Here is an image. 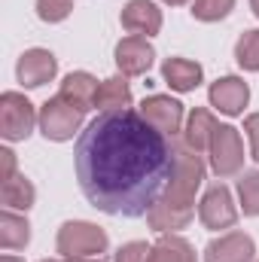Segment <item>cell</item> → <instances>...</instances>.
<instances>
[{"mask_svg": "<svg viewBox=\"0 0 259 262\" xmlns=\"http://www.w3.org/2000/svg\"><path fill=\"white\" fill-rule=\"evenodd\" d=\"M76 180L85 201L110 216L137 220L165 195L174 174V137L140 110L98 113L76 137Z\"/></svg>", "mask_w": 259, "mask_h": 262, "instance_id": "1", "label": "cell"}, {"mask_svg": "<svg viewBox=\"0 0 259 262\" xmlns=\"http://www.w3.org/2000/svg\"><path fill=\"white\" fill-rule=\"evenodd\" d=\"M204 183V159L192 146L183 143V137H174V174L159 201H168L174 207H195V192Z\"/></svg>", "mask_w": 259, "mask_h": 262, "instance_id": "2", "label": "cell"}, {"mask_svg": "<svg viewBox=\"0 0 259 262\" xmlns=\"http://www.w3.org/2000/svg\"><path fill=\"white\" fill-rule=\"evenodd\" d=\"M58 253L70 259V256H101L110 247V238L101 226L85 223V220H70L58 229V241H55Z\"/></svg>", "mask_w": 259, "mask_h": 262, "instance_id": "3", "label": "cell"}, {"mask_svg": "<svg viewBox=\"0 0 259 262\" xmlns=\"http://www.w3.org/2000/svg\"><path fill=\"white\" fill-rule=\"evenodd\" d=\"M34 125H40V113L21 92H3L0 95V134L3 140H28Z\"/></svg>", "mask_w": 259, "mask_h": 262, "instance_id": "4", "label": "cell"}, {"mask_svg": "<svg viewBox=\"0 0 259 262\" xmlns=\"http://www.w3.org/2000/svg\"><path fill=\"white\" fill-rule=\"evenodd\" d=\"M207 159H210V171L226 180V177H235L241 168H244V143H241V134L235 125H220L213 140H210V149H207Z\"/></svg>", "mask_w": 259, "mask_h": 262, "instance_id": "5", "label": "cell"}, {"mask_svg": "<svg viewBox=\"0 0 259 262\" xmlns=\"http://www.w3.org/2000/svg\"><path fill=\"white\" fill-rule=\"evenodd\" d=\"M82 116L76 107H70L67 101H61L58 95L49 98L43 107H40V134L46 140H55V143H64L73 134H79L82 128Z\"/></svg>", "mask_w": 259, "mask_h": 262, "instance_id": "6", "label": "cell"}, {"mask_svg": "<svg viewBox=\"0 0 259 262\" xmlns=\"http://www.w3.org/2000/svg\"><path fill=\"white\" fill-rule=\"evenodd\" d=\"M198 220H201V226L210 229V232L232 229V226L238 223V204H235V198L229 192V186L217 183V186H210V189L201 195V201H198Z\"/></svg>", "mask_w": 259, "mask_h": 262, "instance_id": "7", "label": "cell"}, {"mask_svg": "<svg viewBox=\"0 0 259 262\" xmlns=\"http://www.w3.org/2000/svg\"><path fill=\"white\" fill-rule=\"evenodd\" d=\"M140 116L156 131H162L168 137H177L180 125H183V104L171 95H149L140 104Z\"/></svg>", "mask_w": 259, "mask_h": 262, "instance_id": "8", "label": "cell"}, {"mask_svg": "<svg viewBox=\"0 0 259 262\" xmlns=\"http://www.w3.org/2000/svg\"><path fill=\"white\" fill-rule=\"evenodd\" d=\"M58 73V58L49 49H28L21 52L18 64H15V76L25 89H40L46 82H52Z\"/></svg>", "mask_w": 259, "mask_h": 262, "instance_id": "9", "label": "cell"}, {"mask_svg": "<svg viewBox=\"0 0 259 262\" xmlns=\"http://www.w3.org/2000/svg\"><path fill=\"white\" fill-rule=\"evenodd\" d=\"M207 101L213 110L226 113V116H241L247 101H250V85L241 79V76H220L210 92H207Z\"/></svg>", "mask_w": 259, "mask_h": 262, "instance_id": "10", "label": "cell"}, {"mask_svg": "<svg viewBox=\"0 0 259 262\" xmlns=\"http://www.w3.org/2000/svg\"><path fill=\"white\" fill-rule=\"evenodd\" d=\"M256 244L247 232H226L204 247V262H253Z\"/></svg>", "mask_w": 259, "mask_h": 262, "instance_id": "11", "label": "cell"}, {"mask_svg": "<svg viewBox=\"0 0 259 262\" xmlns=\"http://www.w3.org/2000/svg\"><path fill=\"white\" fill-rule=\"evenodd\" d=\"M113 58H116L119 73H125V76H143V73L153 67L156 49L149 46L146 37H134V34H131V37H125V40L116 43Z\"/></svg>", "mask_w": 259, "mask_h": 262, "instance_id": "12", "label": "cell"}, {"mask_svg": "<svg viewBox=\"0 0 259 262\" xmlns=\"http://www.w3.org/2000/svg\"><path fill=\"white\" fill-rule=\"evenodd\" d=\"M119 18L122 28L134 37H156L162 31V9L153 0H128Z\"/></svg>", "mask_w": 259, "mask_h": 262, "instance_id": "13", "label": "cell"}, {"mask_svg": "<svg viewBox=\"0 0 259 262\" xmlns=\"http://www.w3.org/2000/svg\"><path fill=\"white\" fill-rule=\"evenodd\" d=\"M98 79L92 76V73H85V70H73V73H67L64 79H61V89H58V98L67 101L70 107H76L79 113H89L92 107H95V101H98Z\"/></svg>", "mask_w": 259, "mask_h": 262, "instance_id": "14", "label": "cell"}, {"mask_svg": "<svg viewBox=\"0 0 259 262\" xmlns=\"http://www.w3.org/2000/svg\"><path fill=\"white\" fill-rule=\"evenodd\" d=\"M217 128H220L217 116H213L210 110H204V107H195L192 113L186 116V125H183V131H180V137H183L186 146H192L195 152H207Z\"/></svg>", "mask_w": 259, "mask_h": 262, "instance_id": "15", "label": "cell"}, {"mask_svg": "<svg viewBox=\"0 0 259 262\" xmlns=\"http://www.w3.org/2000/svg\"><path fill=\"white\" fill-rule=\"evenodd\" d=\"M195 220V207H174L168 201H156L153 210L146 213V223L159 235H177Z\"/></svg>", "mask_w": 259, "mask_h": 262, "instance_id": "16", "label": "cell"}, {"mask_svg": "<svg viewBox=\"0 0 259 262\" xmlns=\"http://www.w3.org/2000/svg\"><path fill=\"white\" fill-rule=\"evenodd\" d=\"M162 79H165L174 92L186 95V92H195V89L201 85L204 70H201V64H195L189 58H168V61L162 64Z\"/></svg>", "mask_w": 259, "mask_h": 262, "instance_id": "17", "label": "cell"}, {"mask_svg": "<svg viewBox=\"0 0 259 262\" xmlns=\"http://www.w3.org/2000/svg\"><path fill=\"white\" fill-rule=\"evenodd\" d=\"M31 244V223L15 213V210H6L0 213V247L3 250H25Z\"/></svg>", "mask_w": 259, "mask_h": 262, "instance_id": "18", "label": "cell"}, {"mask_svg": "<svg viewBox=\"0 0 259 262\" xmlns=\"http://www.w3.org/2000/svg\"><path fill=\"white\" fill-rule=\"evenodd\" d=\"M146 262H198V256H195V247L186 238H180V235H162L149 247Z\"/></svg>", "mask_w": 259, "mask_h": 262, "instance_id": "19", "label": "cell"}, {"mask_svg": "<svg viewBox=\"0 0 259 262\" xmlns=\"http://www.w3.org/2000/svg\"><path fill=\"white\" fill-rule=\"evenodd\" d=\"M0 201L6 210H31L37 201V189L25 174H15L0 183Z\"/></svg>", "mask_w": 259, "mask_h": 262, "instance_id": "20", "label": "cell"}, {"mask_svg": "<svg viewBox=\"0 0 259 262\" xmlns=\"http://www.w3.org/2000/svg\"><path fill=\"white\" fill-rule=\"evenodd\" d=\"M95 107H98L101 113H110V110H128V107H131V89H128L125 73L110 76V79H104V82H101Z\"/></svg>", "mask_w": 259, "mask_h": 262, "instance_id": "21", "label": "cell"}, {"mask_svg": "<svg viewBox=\"0 0 259 262\" xmlns=\"http://www.w3.org/2000/svg\"><path fill=\"white\" fill-rule=\"evenodd\" d=\"M235 61H238L241 70H250V73L259 70V28L244 31L238 37V43H235Z\"/></svg>", "mask_w": 259, "mask_h": 262, "instance_id": "22", "label": "cell"}, {"mask_svg": "<svg viewBox=\"0 0 259 262\" xmlns=\"http://www.w3.org/2000/svg\"><path fill=\"white\" fill-rule=\"evenodd\" d=\"M238 201L244 216H259V171H247L238 180Z\"/></svg>", "mask_w": 259, "mask_h": 262, "instance_id": "23", "label": "cell"}, {"mask_svg": "<svg viewBox=\"0 0 259 262\" xmlns=\"http://www.w3.org/2000/svg\"><path fill=\"white\" fill-rule=\"evenodd\" d=\"M235 9V0H192V18L195 21H220Z\"/></svg>", "mask_w": 259, "mask_h": 262, "instance_id": "24", "label": "cell"}, {"mask_svg": "<svg viewBox=\"0 0 259 262\" xmlns=\"http://www.w3.org/2000/svg\"><path fill=\"white\" fill-rule=\"evenodd\" d=\"M70 12H73V0H37V15H40V21L58 25V21H64Z\"/></svg>", "mask_w": 259, "mask_h": 262, "instance_id": "25", "label": "cell"}, {"mask_svg": "<svg viewBox=\"0 0 259 262\" xmlns=\"http://www.w3.org/2000/svg\"><path fill=\"white\" fill-rule=\"evenodd\" d=\"M146 256H149L146 241H128L116 250V262H146Z\"/></svg>", "mask_w": 259, "mask_h": 262, "instance_id": "26", "label": "cell"}, {"mask_svg": "<svg viewBox=\"0 0 259 262\" xmlns=\"http://www.w3.org/2000/svg\"><path fill=\"white\" fill-rule=\"evenodd\" d=\"M244 131L250 140V156H253V162H259V113H250L244 119Z\"/></svg>", "mask_w": 259, "mask_h": 262, "instance_id": "27", "label": "cell"}, {"mask_svg": "<svg viewBox=\"0 0 259 262\" xmlns=\"http://www.w3.org/2000/svg\"><path fill=\"white\" fill-rule=\"evenodd\" d=\"M0 165H3V168H0V183L18 174V171H15V152H12L9 146H3V149H0Z\"/></svg>", "mask_w": 259, "mask_h": 262, "instance_id": "28", "label": "cell"}, {"mask_svg": "<svg viewBox=\"0 0 259 262\" xmlns=\"http://www.w3.org/2000/svg\"><path fill=\"white\" fill-rule=\"evenodd\" d=\"M61 262H101V256H70V259H61Z\"/></svg>", "mask_w": 259, "mask_h": 262, "instance_id": "29", "label": "cell"}, {"mask_svg": "<svg viewBox=\"0 0 259 262\" xmlns=\"http://www.w3.org/2000/svg\"><path fill=\"white\" fill-rule=\"evenodd\" d=\"M162 3H168V6H183V3H189V0H162Z\"/></svg>", "mask_w": 259, "mask_h": 262, "instance_id": "30", "label": "cell"}, {"mask_svg": "<svg viewBox=\"0 0 259 262\" xmlns=\"http://www.w3.org/2000/svg\"><path fill=\"white\" fill-rule=\"evenodd\" d=\"M250 9H253V15L259 18V0H250Z\"/></svg>", "mask_w": 259, "mask_h": 262, "instance_id": "31", "label": "cell"}, {"mask_svg": "<svg viewBox=\"0 0 259 262\" xmlns=\"http://www.w3.org/2000/svg\"><path fill=\"white\" fill-rule=\"evenodd\" d=\"M0 262H25V259H18V256H0Z\"/></svg>", "mask_w": 259, "mask_h": 262, "instance_id": "32", "label": "cell"}, {"mask_svg": "<svg viewBox=\"0 0 259 262\" xmlns=\"http://www.w3.org/2000/svg\"><path fill=\"white\" fill-rule=\"evenodd\" d=\"M40 262H58V259H40Z\"/></svg>", "mask_w": 259, "mask_h": 262, "instance_id": "33", "label": "cell"}]
</instances>
